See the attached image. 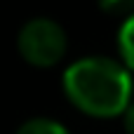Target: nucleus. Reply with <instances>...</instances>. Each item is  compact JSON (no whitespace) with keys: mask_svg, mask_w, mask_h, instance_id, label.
<instances>
[{"mask_svg":"<svg viewBox=\"0 0 134 134\" xmlns=\"http://www.w3.org/2000/svg\"><path fill=\"white\" fill-rule=\"evenodd\" d=\"M64 92L85 115L115 118L132 101V75L115 59L85 57L66 68Z\"/></svg>","mask_w":134,"mask_h":134,"instance_id":"1","label":"nucleus"},{"mask_svg":"<svg viewBox=\"0 0 134 134\" xmlns=\"http://www.w3.org/2000/svg\"><path fill=\"white\" fill-rule=\"evenodd\" d=\"M122 125H125V132L127 134H134V101H130V106L122 113Z\"/></svg>","mask_w":134,"mask_h":134,"instance_id":"6","label":"nucleus"},{"mask_svg":"<svg viewBox=\"0 0 134 134\" xmlns=\"http://www.w3.org/2000/svg\"><path fill=\"white\" fill-rule=\"evenodd\" d=\"M118 49L122 57V66L127 71H134V14L122 21L118 31Z\"/></svg>","mask_w":134,"mask_h":134,"instance_id":"3","label":"nucleus"},{"mask_svg":"<svg viewBox=\"0 0 134 134\" xmlns=\"http://www.w3.org/2000/svg\"><path fill=\"white\" fill-rule=\"evenodd\" d=\"M16 49L35 68H52L57 66L66 49H68V38L61 24L47 16H35L26 21L16 35Z\"/></svg>","mask_w":134,"mask_h":134,"instance_id":"2","label":"nucleus"},{"mask_svg":"<svg viewBox=\"0 0 134 134\" xmlns=\"http://www.w3.org/2000/svg\"><path fill=\"white\" fill-rule=\"evenodd\" d=\"M97 2L106 14H115V16L134 14V0H97Z\"/></svg>","mask_w":134,"mask_h":134,"instance_id":"5","label":"nucleus"},{"mask_svg":"<svg viewBox=\"0 0 134 134\" xmlns=\"http://www.w3.org/2000/svg\"><path fill=\"white\" fill-rule=\"evenodd\" d=\"M16 134H71L61 122L57 120H49V118H31L26 120Z\"/></svg>","mask_w":134,"mask_h":134,"instance_id":"4","label":"nucleus"}]
</instances>
